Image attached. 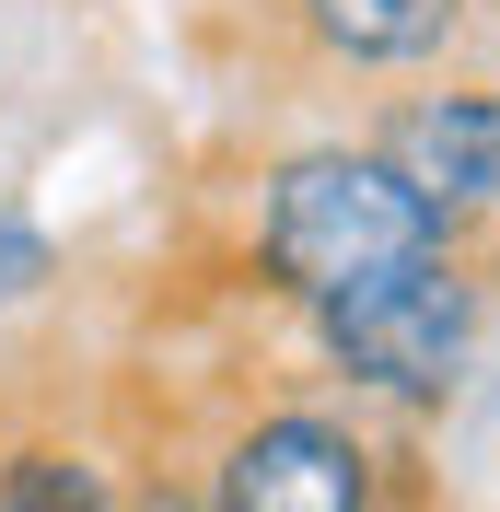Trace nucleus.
<instances>
[{"instance_id": "f257e3e1", "label": "nucleus", "mask_w": 500, "mask_h": 512, "mask_svg": "<svg viewBox=\"0 0 500 512\" xmlns=\"http://www.w3.org/2000/svg\"><path fill=\"white\" fill-rule=\"evenodd\" d=\"M431 245H454V222L407 187L361 128H326V140H291V152H268L245 175L233 280L303 326V315H326L338 291L384 280V268H407V256H431Z\"/></svg>"}, {"instance_id": "f03ea898", "label": "nucleus", "mask_w": 500, "mask_h": 512, "mask_svg": "<svg viewBox=\"0 0 500 512\" xmlns=\"http://www.w3.org/2000/svg\"><path fill=\"white\" fill-rule=\"evenodd\" d=\"M489 315H500V256L477 233H454V245L407 256L384 280L338 291L326 315H303V350H314V384H338L349 408L419 431V419H442L477 384Z\"/></svg>"}, {"instance_id": "20e7f679", "label": "nucleus", "mask_w": 500, "mask_h": 512, "mask_svg": "<svg viewBox=\"0 0 500 512\" xmlns=\"http://www.w3.org/2000/svg\"><path fill=\"white\" fill-rule=\"evenodd\" d=\"M361 140H373L454 233H489L500 222V82L489 70H419L407 94L373 105Z\"/></svg>"}, {"instance_id": "6e6552de", "label": "nucleus", "mask_w": 500, "mask_h": 512, "mask_svg": "<svg viewBox=\"0 0 500 512\" xmlns=\"http://www.w3.org/2000/svg\"><path fill=\"white\" fill-rule=\"evenodd\" d=\"M117 512H210V501H198V478H187L175 443H128V501Z\"/></svg>"}, {"instance_id": "0eeeda50", "label": "nucleus", "mask_w": 500, "mask_h": 512, "mask_svg": "<svg viewBox=\"0 0 500 512\" xmlns=\"http://www.w3.org/2000/svg\"><path fill=\"white\" fill-rule=\"evenodd\" d=\"M59 280H70V245L35 222L24 198H0V315H35Z\"/></svg>"}, {"instance_id": "39448f33", "label": "nucleus", "mask_w": 500, "mask_h": 512, "mask_svg": "<svg viewBox=\"0 0 500 512\" xmlns=\"http://www.w3.org/2000/svg\"><path fill=\"white\" fill-rule=\"evenodd\" d=\"M280 24L326 82H419V70H454L477 0H280Z\"/></svg>"}, {"instance_id": "7ed1b4c3", "label": "nucleus", "mask_w": 500, "mask_h": 512, "mask_svg": "<svg viewBox=\"0 0 500 512\" xmlns=\"http://www.w3.org/2000/svg\"><path fill=\"white\" fill-rule=\"evenodd\" d=\"M210 512H431V478L396 419L349 408L338 384H256L187 443Z\"/></svg>"}, {"instance_id": "423d86ee", "label": "nucleus", "mask_w": 500, "mask_h": 512, "mask_svg": "<svg viewBox=\"0 0 500 512\" xmlns=\"http://www.w3.org/2000/svg\"><path fill=\"white\" fill-rule=\"evenodd\" d=\"M128 443L70 431V419H12L0 431V512H117Z\"/></svg>"}]
</instances>
